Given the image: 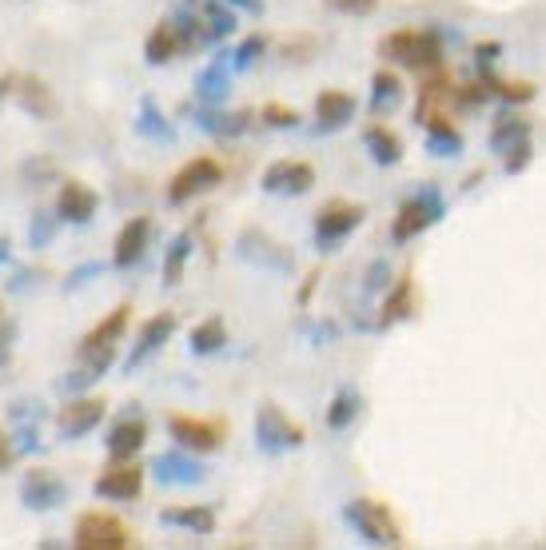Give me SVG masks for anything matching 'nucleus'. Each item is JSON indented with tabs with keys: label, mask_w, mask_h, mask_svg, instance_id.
Instances as JSON below:
<instances>
[{
	"label": "nucleus",
	"mask_w": 546,
	"mask_h": 550,
	"mask_svg": "<svg viewBox=\"0 0 546 550\" xmlns=\"http://www.w3.org/2000/svg\"><path fill=\"white\" fill-rule=\"evenodd\" d=\"M363 144H367V152L375 156V164H399V160H403V140H399L387 124H371L367 136H363Z\"/></svg>",
	"instance_id": "nucleus-29"
},
{
	"label": "nucleus",
	"mask_w": 546,
	"mask_h": 550,
	"mask_svg": "<svg viewBox=\"0 0 546 550\" xmlns=\"http://www.w3.org/2000/svg\"><path fill=\"white\" fill-rule=\"evenodd\" d=\"M12 100L20 104L24 116H36V120H56L60 116V100H56V92L40 76H16Z\"/></svg>",
	"instance_id": "nucleus-14"
},
{
	"label": "nucleus",
	"mask_w": 546,
	"mask_h": 550,
	"mask_svg": "<svg viewBox=\"0 0 546 550\" xmlns=\"http://www.w3.org/2000/svg\"><path fill=\"white\" fill-rule=\"evenodd\" d=\"M359 407H363L359 391H355V387H339L335 399L327 403V427H331V431H347V427L359 419Z\"/></svg>",
	"instance_id": "nucleus-32"
},
{
	"label": "nucleus",
	"mask_w": 546,
	"mask_h": 550,
	"mask_svg": "<svg viewBox=\"0 0 546 550\" xmlns=\"http://www.w3.org/2000/svg\"><path fill=\"white\" fill-rule=\"evenodd\" d=\"M96 208H100V196H96L88 184H80V180L60 184V196H56V216H60L64 224H88V220L96 216Z\"/></svg>",
	"instance_id": "nucleus-19"
},
{
	"label": "nucleus",
	"mask_w": 546,
	"mask_h": 550,
	"mask_svg": "<svg viewBox=\"0 0 546 550\" xmlns=\"http://www.w3.org/2000/svg\"><path fill=\"white\" fill-rule=\"evenodd\" d=\"M315 48H319V44H315V36H295V40H283V48H279V52H283V60L307 64V60L315 56Z\"/></svg>",
	"instance_id": "nucleus-42"
},
{
	"label": "nucleus",
	"mask_w": 546,
	"mask_h": 550,
	"mask_svg": "<svg viewBox=\"0 0 546 550\" xmlns=\"http://www.w3.org/2000/svg\"><path fill=\"white\" fill-rule=\"evenodd\" d=\"M136 132H140V136H148V140H156V144H172V140H176V128L168 124V116L156 108V100H152V96H144V100H140Z\"/></svg>",
	"instance_id": "nucleus-28"
},
{
	"label": "nucleus",
	"mask_w": 546,
	"mask_h": 550,
	"mask_svg": "<svg viewBox=\"0 0 546 550\" xmlns=\"http://www.w3.org/2000/svg\"><path fill=\"white\" fill-rule=\"evenodd\" d=\"M68 499V483L56 471H28L20 479V503L28 511H56Z\"/></svg>",
	"instance_id": "nucleus-10"
},
{
	"label": "nucleus",
	"mask_w": 546,
	"mask_h": 550,
	"mask_svg": "<svg viewBox=\"0 0 546 550\" xmlns=\"http://www.w3.org/2000/svg\"><path fill=\"white\" fill-rule=\"evenodd\" d=\"M12 260V244H8V236H0V268Z\"/></svg>",
	"instance_id": "nucleus-54"
},
{
	"label": "nucleus",
	"mask_w": 546,
	"mask_h": 550,
	"mask_svg": "<svg viewBox=\"0 0 546 550\" xmlns=\"http://www.w3.org/2000/svg\"><path fill=\"white\" fill-rule=\"evenodd\" d=\"M172 335H176V315H172V311H160V315L144 319V327H140V335H136L128 359H124V367H128V371L144 367V363H148V359H152V355H156Z\"/></svg>",
	"instance_id": "nucleus-11"
},
{
	"label": "nucleus",
	"mask_w": 546,
	"mask_h": 550,
	"mask_svg": "<svg viewBox=\"0 0 546 550\" xmlns=\"http://www.w3.org/2000/svg\"><path fill=\"white\" fill-rule=\"evenodd\" d=\"M152 471H156L160 483H172V487H192V483H200V479L208 475L204 463L192 459V451H184V447L156 455V459H152Z\"/></svg>",
	"instance_id": "nucleus-18"
},
{
	"label": "nucleus",
	"mask_w": 546,
	"mask_h": 550,
	"mask_svg": "<svg viewBox=\"0 0 546 550\" xmlns=\"http://www.w3.org/2000/svg\"><path fill=\"white\" fill-rule=\"evenodd\" d=\"M232 60V52H220L200 76H196V100L200 104H224L228 100V92H232V68L236 64H228Z\"/></svg>",
	"instance_id": "nucleus-21"
},
{
	"label": "nucleus",
	"mask_w": 546,
	"mask_h": 550,
	"mask_svg": "<svg viewBox=\"0 0 546 550\" xmlns=\"http://www.w3.org/2000/svg\"><path fill=\"white\" fill-rule=\"evenodd\" d=\"M12 92H16V76H12V72H4V76H0V104H4Z\"/></svg>",
	"instance_id": "nucleus-51"
},
{
	"label": "nucleus",
	"mask_w": 546,
	"mask_h": 550,
	"mask_svg": "<svg viewBox=\"0 0 546 550\" xmlns=\"http://www.w3.org/2000/svg\"><path fill=\"white\" fill-rule=\"evenodd\" d=\"M427 124V148L435 152V156H451V152H459L463 148V136H459V128L447 120V116H427L423 120Z\"/></svg>",
	"instance_id": "nucleus-30"
},
{
	"label": "nucleus",
	"mask_w": 546,
	"mask_h": 550,
	"mask_svg": "<svg viewBox=\"0 0 546 550\" xmlns=\"http://www.w3.org/2000/svg\"><path fill=\"white\" fill-rule=\"evenodd\" d=\"M379 52L403 68L415 72H439L443 68V36L431 28H399L379 40Z\"/></svg>",
	"instance_id": "nucleus-1"
},
{
	"label": "nucleus",
	"mask_w": 546,
	"mask_h": 550,
	"mask_svg": "<svg viewBox=\"0 0 546 550\" xmlns=\"http://www.w3.org/2000/svg\"><path fill=\"white\" fill-rule=\"evenodd\" d=\"M264 48H268V40L264 36H248L236 52H232V64H236V72H244V68H252L260 56H264Z\"/></svg>",
	"instance_id": "nucleus-41"
},
{
	"label": "nucleus",
	"mask_w": 546,
	"mask_h": 550,
	"mask_svg": "<svg viewBox=\"0 0 546 550\" xmlns=\"http://www.w3.org/2000/svg\"><path fill=\"white\" fill-rule=\"evenodd\" d=\"M96 379H100V375H96V371H88V367L80 363L76 371H68V375H60V379H56V391L72 399V395H80V391H88V387H92Z\"/></svg>",
	"instance_id": "nucleus-38"
},
{
	"label": "nucleus",
	"mask_w": 546,
	"mask_h": 550,
	"mask_svg": "<svg viewBox=\"0 0 546 550\" xmlns=\"http://www.w3.org/2000/svg\"><path fill=\"white\" fill-rule=\"evenodd\" d=\"M12 459H16V447H12V439L0 431V471H4V467H12Z\"/></svg>",
	"instance_id": "nucleus-49"
},
{
	"label": "nucleus",
	"mask_w": 546,
	"mask_h": 550,
	"mask_svg": "<svg viewBox=\"0 0 546 550\" xmlns=\"http://www.w3.org/2000/svg\"><path fill=\"white\" fill-rule=\"evenodd\" d=\"M92 491L100 499H112V503H132L140 491H144V471L128 459V463H116L108 471H100V479L92 483Z\"/></svg>",
	"instance_id": "nucleus-13"
},
{
	"label": "nucleus",
	"mask_w": 546,
	"mask_h": 550,
	"mask_svg": "<svg viewBox=\"0 0 546 550\" xmlns=\"http://www.w3.org/2000/svg\"><path fill=\"white\" fill-rule=\"evenodd\" d=\"M192 260V232H180L172 244H168V256H164V287H176L184 279V268Z\"/></svg>",
	"instance_id": "nucleus-33"
},
{
	"label": "nucleus",
	"mask_w": 546,
	"mask_h": 550,
	"mask_svg": "<svg viewBox=\"0 0 546 550\" xmlns=\"http://www.w3.org/2000/svg\"><path fill=\"white\" fill-rule=\"evenodd\" d=\"M491 92H499L507 104H527V100H535V84H527V80H491Z\"/></svg>",
	"instance_id": "nucleus-40"
},
{
	"label": "nucleus",
	"mask_w": 546,
	"mask_h": 550,
	"mask_svg": "<svg viewBox=\"0 0 546 550\" xmlns=\"http://www.w3.org/2000/svg\"><path fill=\"white\" fill-rule=\"evenodd\" d=\"M387 264H383V260H379V264H371V272H367V283H363V287H367V291H379V287H383V283H387Z\"/></svg>",
	"instance_id": "nucleus-48"
},
{
	"label": "nucleus",
	"mask_w": 546,
	"mask_h": 550,
	"mask_svg": "<svg viewBox=\"0 0 546 550\" xmlns=\"http://www.w3.org/2000/svg\"><path fill=\"white\" fill-rule=\"evenodd\" d=\"M128 315H132V307H128V303H120V307H112V311L104 315V323H96V327L80 339L76 359H80L88 371L104 375V371L116 363V343H120V339H124V331H128Z\"/></svg>",
	"instance_id": "nucleus-2"
},
{
	"label": "nucleus",
	"mask_w": 546,
	"mask_h": 550,
	"mask_svg": "<svg viewBox=\"0 0 546 550\" xmlns=\"http://www.w3.org/2000/svg\"><path fill=\"white\" fill-rule=\"evenodd\" d=\"M8 339H12V327L4 323V307H0V363H8Z\"/></svg>",
	"instance_id": "nucleus-50"
},
{
	"label": "nucleus",
	"mask_w": 546,
	"mask_h": 550,
	"mask_svg": "<svg viewBox=\"0 0 546 550\" xmlns=\"http://www.w3.org/2000/svg\"><path fill=\"white\" fill-rule=\"evenodd\" d=\"M108 415L104 399H68V407L60 411L56 427H60V439H84L88 431L100 427V419Z\"/></svg>",
	"instance_id": "nucleus-17"
},
{
	"label": "nucleus",
	"mask_w": 546,
	"mask_h": 550,
	"mask_svg": "<svg viewBox=\"0 0 546 550\" xmlns=\"http://www.w3.org/2000/svg\"><path fill=\"white\" fill-rule=\"evenodd\" d=\"M12 447H16V455H32V451H40L44 443H40V435H36V423H16V431H12Z\"/></svg>",
	"instance_id": "nucleus-44"
},
{
	"label": "nucleus",
	"mask_w": 546,
	"mask_h": 550,
	"mask_svg": "<svg viewBox=\"0 0 546 550\" xmlns=\"http://www.w3.org/2000/svg\"><path fill=\"white\" fill-rule=\"evenodd\" d=\"M315 283H319V272L307 275V283H303V291H299V303H307V299H311V287H315Z\"/></svg>",
	"instance_id": "nucleus-53"
},
{
	"label": "nucleus",
	"mask_w": 546,
	"mask_h": 550,
	"mask_svg": "<svg viewBox=\"0 0 546 550\" xmlns=\"http://www.w3.org/2000/svg\"><path fill=\"white\" fill-rule=\"evenodd\" d=\"M188 343H192V355H216V351L228 343V327H224V319H220V315H208L204 323L192 327Z\"/></svg>",
	"instance_id": "nucleus-31"
},
{
	"label": "nucleus",
	"mask_w": 546,
	"mask_h": 550,
	"mask_svg": "<svg viewBox=\"0 0 546 550\" xmlns=\"http://www.w3.org/2000/svg\"><path fill=\"white\" fill-rule=\"evenodd\" d=\"M343 519H347V523L359 531V539H367L371 547H399V543H403L399 523L391 519L387 503H379V499H351V503L343 507Z\"/></svg>",
	"instance_id": "nucleus-3"
},
{
	"label": "nucleus",
	"mask_w": 546,
	"mask_h": 550,
	"mask_svg": "<svg viewBox=\"0 0 546 550\" xmlns=\"http://www.w3.org/2000/svg\"><path fill=\"white\" fill-rule=\"evenodd\" d=\"M443 216V200H439V192L427 184L415 200H407L403 208H399V216H395V224H391V240L395 244H411L419 232H427L435 220Z\"/></svg>",
	"instance_id": "nucleus-7"
},
{
	"label": "nucleus",
	"mask_w": 546,
	"mask_h": 550,
	"mask_svg": "<svg viewBox=\"0 0 546 550\" xmlns=\"http://www.w3.org/2000/svg\"><path fill=\"white\" fill-rule=\"evenodd\" d=\"M220 180H224V168H220L212 156H196V160H188V164L168 180V204L180 208V204H188V200L220 188Z\"/></svg>",
	"instance_id": "nucleus-5"
},
{
	"label": "nucleus",
	"mask_w": 546,
	"mask_h": 550,
	"mask_svg": "<svg viewBox=\"0 0 546 550\" xmlns=\"http://www.w3.org/2000/svg\"><path fill=\"white\" fill-rule=\"evenodd\" d=\"M355 116V96L343 92V88H323L315 96V120L323 132H339L347 120Z\"/></svg>",
	"instance_id": "nucleus-22"
},
{
	"label": "nucleus",
	"mask_w": 546,
	"mask_h": 550,
	"mask_svg": "<svg viewBox=\"0 0 546 550\" xmlns=\"http://www.w3.org/2000/svg\"><path fill=\"white\" fill-rule=\"evenodd\" d=\"M303 439H307V431H303L299 423H291L275 403H264V407L256 411V443H260L268 455L295 451V447H303Z\"/></svg>",
	"instance_id": "nucleus-8"
},
{
	"label": "nucleus",
	"mask_w": 546,
	"mask_h": 550,
	"mask_svg": "<svg viewBox=\"0 0 546 550\" xmlns=\"http://www.w3.org/2000/svg\"><path fill=\"white\" fill-rule=\"evenodd\" d=\"M252 120H256V112H248V108H240V112H220L216 104L196 108V124H200L208 136H220V140L244 136V132L252 128Z\"/></svg>",
	"instance_id": "nucleus-20"
},
{
	"label": "nucleus",
	"mask_w": 546,
	"mask_h": 550,
	"mask_svg": "<svg viewBox=\"0 0 546 550\" xmlns=\"http://www.w3.org/2000/svg\"><path fill=\"white\" fill-rule=\"evenodd\" d=\"M200 16H204V24H208L212 44H220V40H228V36L236 32V12L228 8V0H208Z\"/></svg>",
	"instance_id": "nucleus-34"
},
{
	"label": "nucleus",
	"mask_w": 546,
	"mask_h": 550,
	"mask_svg": "<svg viewBox=\"0 0 546 550\" xmlns=\"http://www.w3.org/2000/svg\"><path fill=\"white\" fill-rule=\"evenodd\" d=\"M411 315H415V279H411V275H403V279L387 291L383 311H379V323H383V327H391V323L411 319Z\"/></svg>",
	"instance_id": "nucleus-25"
},
{
	"label": "nucleus",
	"mask_w": 546,
	"mask_h": 550,
	"mask_svg": "<svg viewBox=\"0 0 546 550\" xmlns=\"http://www.w3.org/2000/svg\"><path fill=\"white\" fill-rule=\"evenodd\" d=\"M60 224H64V220H60L56 212H36L32 224H28V248H32V252L48 248V244L56 240V228H60Z\"/></svg>",
	"instance_id": "nucleus-37"
},
{
	"label": "nucleus",
	"mask_w": 546,
	"mask_h": 550,
	"mask_svg": "<svg viewBox=\"0 0 546 550\" xmlns=\"http://www.w3.org/2000/svg\"><path fill=\"white\" fill-rule=\"evenodd\" d=\"M160 523L192 531V535H212L216 531V511L212 507H172V511H160Z\"/></svg>",
	"instance_id": "nucleus-26"
},
{
	"label": "nucleus",
	"mask_w": 546,
	"mask_h": 550,
	"mask_svg": "<svg viewBox=\"0 0 546 550\" xmlns=\"http://www.w3.org/2000/svg\"><path fill=\"white\" fill-rule=\"evenodd\" d=\"M359 224H363V208L359 204H343V200L327 204L315 216V244H319V252H335Z\"/></svg>",
	"instance_id": "nucleus-9"
},
{
	"label": "nucleus",
	"mask_w": 546,
	"mask_h": 550,
	"mask_svg": "<svg viewBox=\"0 0 546 550\" xmlns=\"http://www.w3.org/2000/svg\"><path fill=\"white\" fill-rule=\"evenodd\" d=\"M32 283V272H16L12 275V283H8V291H24Z\"/></svg>",
	"instance_id": "nucleus-52"
},
{
	"label": "nucleus",
	"mask_w": 546,
	"mask_h": 550,
	"mask_svg": "<svg viewBox=\"0 0 546 550\" xmlns=\"http://www.w3.org/2000/svg\"><path fill=\"white\" fill-rule=\"evenodd\" d=\"M260 120H264L268 128H295V124H299V112L287 108V104H264Z\"/></svg>",
	"instance_id": "nucleus-43"
},
{
	"label": "nucleus",
	"mask_w": 546,
	"mask_h": 550,
	"mask_svg": "<svg viewBox=\"0 0 546 550\" xmlns=\"http://www.w3.org/2000/svg\"><path fill=\"white\" fill-rule=\"evenodd\" d=\"M527 136H531V124H527V120H519V116H499L495 128H491V148H495V152H507V148L523 144Z\"/></svg>",
	"instance_id": "nucleus-36"
},
{
	"label": "nucleus",
	"mask_w": 546,
	"mask_h": 550,
	"mask_svg": "<svg viewBox=\"0 0 546 550\" xmlns=\"http://www.w3.org/2000/svg\"><path fill=\"white\" fill-rule=\"evenodd\" d=\"M399 96H403V80H399L395 72L379 68V72L371 76V108H375V112L395 108V104H399Z\"/></svg>",
	"instance_id": "nucleus-35"
},
{
	"label": "nucleus",
	"mask_w": 546,
	"mask_h": 550,
	"mask_svg": "<svg viewBox=\"0 0 546 550\" xmlns=\"http://www.w3.org/2000/svg\"><path fill=\"white\" fill-rule=\"evenodd\" d=\"M172 28H176V40H180V52H200V48L212 44L204 16L192 12V8H180V12L172 16Z\"/></svg>",
	"instance_id": "nucleus-24"
},
{
	"label": "nucleus",
	"mask_w": 546,
	"mask_h": 550,
	"mask_svg": "<svg viewBox=\"0 0 546 550\" xmlns=\"http://www.w3.org/2000/svg\"><path fill=\"white\" fill-rule=\"evenodd\" d=\"M20 180H24V184H36V188H40V184H48V180H56V164H52L48 156H36V160H24V164H20Z\"/></svg>",
	"instance_id": "nucleus-39"
},
{
	"label": "nucleus",
	"mask_w": 546,
	"mask_h": 550,
	"mask_svg": "<svg viewBox=\"0 0 546 550\" xmlns=\"http://www.w3.org/2000/svg\"><path fill=\"white\" fill-rule=\"evenodd\" d=\"M148 240H152V220L148 216H132L124 228H120V236H116V248H112V264L116 268H136L140 260H144V252H148Z\"/></svg>",
	"instance_id": "nucleus-16"
},
{
	"label": "nucleus",
	"mask_w": 546,
	"mask_h": 550,
	"mask_svg": "<svg viewBox=\"0 0 546 550\" xmlns=\"http://www.w3.org/2000/svg\"><path fill=\"white\" fill-rule=\"evenodd\" d=\"M315 188V168L303 160H275L264 172V192L272 196H307Z\"/></svg>",
	"instance_id": "nucleus-12"
},
{
	"label": "nucleus",
	"mask_w": 546,
	"mask_h": 550,
	"mask_svg": "<svg viewBox=\"0 0 546 550\" xmlns=\"http://www.w3.org/2000/svg\"><path fill=\"white\" fill-rule=\"evenodd\" d=\"M228 4H240V8H248V12H260V8H264V0H228Z\"/></svg>",
	"instance_id": "nucleus-55"
},
{
	"label": "nucleus",
	"mask_w": 546,
	"mask_h": 550,
	"mask_svg": "<svg viewBox=\"0 0 546 550\" xmlns=\"http://www.w3.org/2000/svg\"><path fill=\"white\" fill-rule=\"evenodd\" d=\"M483 56H499V44H479V60Z\"/></svg>",
	"instance_id": "nucleus-56"
},
{
	"label": "nucleus",
	"mask_w": 546,
	"mask_h": 550,
	"mask_svg": "<svg viewBox=\"0 0 546 550\" xmlns=\"http://www.w3.org/2000/svg\"><path fill=\"white\" fill-rule=\"evenodd\" d=\"M168 431H172V443H180L192 455H212L228 439V423H220V419H196V415H172Z\"/></svg>",
	"instance_id": "nucleus-6"
},
{
	"label": "nucleus",
	"mask_w": 546,
	"mask_h": 550,
	"mask_svg": "<svg viewBox=\"0 0 546 550\" xmlns=\"http://www.w3.org/2000/svg\"><path fill=\"white\" fill-rule=\"evenodd\" d=\"M503 156H507V160H503V168H507L511 176H515V172H523V168L531 164V140H523V144H515V148H507Z\"/></svg>",
	"instance_id": "nucleus-45"
},
{
	"label": "nucleus",
	"mask_w": 546,
	"mask_h": 550,
	"mask_svg": "<svg viewBox=\"0 0 546 550\" xmlns=\"http://www.w3.org/2000/svg\"><path fill=\"white\" fill-rule=\"evenodd\" d=\"M236 252L248 260V264H260V268H272V272H291V252L283 244H275L268 232H256L248 228L236 244Z\"/></svg>",
	"instance_id": "nucleus-15"
},
{
	"label": "nucleus",
	"mask_w": 546,
	"mask_h": 550,
	"mask_svg": "<svg viewBox=\"0 0 546 550\" xmlns=\"http://www.w3.org/2000/svg\"><path fill=\"white\" fill-rule=\"evenodd\" d=\"M331 8H339L347 16H367V12L379 8V0H331Z\"/></svg>",
	"instance_id": "nucleus-46"
},
{
	"label": "nucleus",
	"mask_w": 546,
	"mask_h": 550,
	"mask_svg": "<svg viewBox=\"0 0 546 550\" xmlns=\"http://www.w3.org/2000/svg\"><path fill=\"white\" fill-rule=\"evenodd\" d=\"M72 547L76 550H132L136 547V535L108 511H84L76 519V531H72Z\"/></svg>",
	"instance_id": "nucleus-4"
},
{
	"label": "nucleus",
	"mask_w": 546,
	"mask_h": 550,
	"mask_svg": "<svg viewBox=\"0 0 546 550\" xmlns=\"http://www.w3.org/2000/svg\"><path fill=\"white\" fill-rule=\"evenodd\" d=\"M100 272H104L100 264H84V268H76V272L68 275V283H64V287H68V291H76L84 279H92V275H100Z\"/></svg>",
	"instance_id": "nucleus-47"
},
{
	"label": "nucleus",
	"mask_w": 546,
	"mask_h": 550,
	"mask_svg": "<svg viewBox=\"0 0 546 550\" xmlns=\"http://www.w3.org/2000/svg\"><path fill=\"white\" fill-rule=\"evenodd\" d=\"M144 443H148V423L144 419H120L108 431V455H112V463H128Z\"/></svg>",
	"instance_id": "nucleus-23"
},
{
	"label": "nucleus",
	"mask_w": 546,
	"mask_h": 550,
	"mask_svg": "<svg viewBox=\"0 0 546 550\" xmlns=\"http://www.w3.org/2000/svg\"><path fill=\"white\" fill-rule=\"evenodd\" d=\"M176 52H180L176 28H172V20H160V24L148 32V40H144V60H148L152 68H160V64H168Z\"/></svg>",
	"instance_id": "nucleus-27"
}]
</instances>
